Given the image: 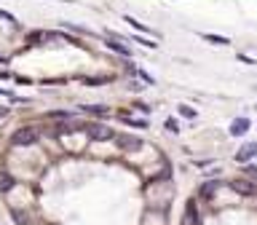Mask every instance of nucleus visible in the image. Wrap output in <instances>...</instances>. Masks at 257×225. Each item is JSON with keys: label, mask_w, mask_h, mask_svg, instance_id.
<instances>
[{"label": "nucleus", "mask_w": 257, "mask_h": 225, "mask_svg": "<svg viewBox=\"0 0 257 225\" xmlns=\"http://www.w3.org/2000/svg\"><path fill=\"white\" fill-rule=\"evenodd\" d=\"M11 142L16 148H27V145H35L38 142V129L35 126H24V129H16Z\"/></svg>", "instance_id": "obj_1"}, {"label": "nucleus", "mask_w": 257, "mask_h": 225, "mask_svg": "<svg viewBox=\"0 0 257 225\" xmlns=\"http://www.w3.org/2000/svg\"><path fill=\"white\" fill-rule=\"evenodd\" d=\"M83 132L91 137V140H96V142L115 140V132H112V129H107L104 124H86V126H83Z\"/></svg>", "instance_id": "obj_2"}, {"label": "nucleus", "mask_w": 257, "mask_h": 225, "mask_svg": "<svg viewBox=\"0 0 257 225\" xmlns=\"http://www.w3.org/2000/svg\"><path fill=\"white\" fill-rule=\"evenodd\" d=\"M115 142L120 150H128V153L142 148V137H137V134H120V137H115Z\"/></svg>", "instance_id": "obj_3"}, {"label": "nucleus", "mask_w": 257, "mask_h": 225, "mask_svg": "<svg viewBox=\"0 0 257 225\" xmlns=\"http://www.w3.org/2000/svg\"><path fill=\"white\" fill-rule=\"evenodd\" d=\"M182 225H201V214H198V206L196 201H188L185 204V214H182Z\"/></svg>", "instance_id": "obj_4"}, {"label": "nucleus", "mask_w": 257, "mask_h": 225, "mask_svg": "<svg viewBox=\"0 0 257 225\" xmlns=\"http://www.w3.org/2000/svg\"><path fill=\"white\" fill-rule=\"evenodd\" d=\"M230 188L238 193V196H254V185L252 180H230Z\"/></svg>", "instance_id": "obj_5"}, {"label": "nucleus", "mask_w": 257, "mask_h": 225, "mask_svg": "<svg viewBox=\"0 0 257 225\" xmlns=\"http://www.w3.org/2000/svg\"><path fill=\"white\" fill-rule=\"evenodd\" d=\"M104 46H107L110 51H115V54H120V56H128V59H132V48L123 46L118 38H107V43H104Z\"/></svg>", "instance_id": "obj_6"}, {"label": "nucleus", "mask_w": 257, "mask_h": 225, "mask_svg": "<svg viewBox=\"0 0 257 225\" xmlns=\"http://www.w3.org/2000/svg\"><path fill=\"white\" fill-rule=\"evenodd\" d=\"M249 126H252V124H249V118H236V121L230 124V134H233V137H244V134L249 132Z\"/></svg>", "instance_id": "obj_7"}, {"label": "nucleus", "mask_w": 257, "mask_h": 225, "mask_svg": "<svg viewBox=\"0 0 257 225\" xmlns=\"http://www.w3.org/2000/svg\"><path fill=\"white\" fill-rule=\"evenodd\" d=\"M254 156H257V142H249V145H244V148L236 153V161H241V164H244V161L254 158Z\"/></svg>", "instance_id": "obj_8"}, {"label": "nucleus", "mask_w": 257, "mask_h": 225, "mask_svg": "<svg viewBox=\"0 0 257 225\" xmlns=\"http://www.w3.org/2000/svg\"><path fill=\"white\" fill-rule=\"evenodd\" d=\"M220 185H222L220 180H209V182H204V185H201V190H198V193H201L204 198H212L214 193L220 190Z\"/></svg>", "instance_id": "obj_9"}, {"label": "nucleus", "mask_w": 257, "mask_h": 225, "mask_svg": "<svg viewBox=\"0 0 257 225\" xmlns=\"http://www.w3.org/2000/svg\"><path fill=\"white\" fill-rule=\"evenodd\" d=\"M16 185V180L11 177V172H0V193H8Z\"/></svg>", "instance_id": "obj_10"}, {"label": "nucleus", "mask_w": 257, "mask_h": 225, "mask_svg": "<svg viewBox=\"0 0 257 225\" xmlns=\"http://www.w3.org/2000/svg\"><path fill=\"white\" fill-rule=\"evenodd\" d=\"M201 38L209 40V43H214V46H228V43H230L228 38H222V35H212V32H201Z\"/></svg>", "instance_id": "obj_11"}, {"label": "nucleus", "mask_w": 257, "mask_h": 225, "mask_svg": "<svg viewBox=\"0 0 257 225\" xmlns=\"http://www.w3.org/2000/svg\"><path fill=\"white\" fill-rule=\"evenodd\" d=\"M86 113H91V116H96V118H104L107 116V107L104 104H88V107H83Z\"/></svg>", "instance_id": "obj_12"}, {"label": "nucleus", "mask_w": 257, "mask_h": 225, "mask_svg": "<svg viewBox=\"0 0 257 225\" xmlns=\"http://www.w3.org/2000/svg\"><path fill=\"white\" fill-rule=\"evenodd\" d=\"M126 22H128V24H132V27H134L137 32H150V30H148V27H145V24H142V22H137V19H134V16H126Z\"/></svg>", "instance_id": "obj_13"}, {"label": "nucleus", "mask_w": 257, "mask_h": 225, "mask_svg": "<svg viewBox=\"0 0 257 225\" xmlns=\"http://www.w3.org/2000/svg\"><path fill=\"white\" fill-rule=\"evenodd\" d=\"M134 43H142L145 48H156L158 43H153V40H148V38H142V35H134Z\"/></svg>", "instance_id": "obj_14"}, {"label": "nucleus", "mask_w": 257, "mask_h": 225, "mask_svg": "<svg viewBox=\"0 0 257 225\" xmlns=\"http://www.w3.org/2000/svg\"><path fill=\"white\" fill-rule=\"evenodd\" d=\"M244 174L249 177L252 182H257V166H252V164H246V169H244Z\"/></svg>", "instance_id": "obj_15"}, {"label": "nucleus", "mask_w": 257, "mask_h": 225, "mask_svg": "<svg viewBox=\"0 0 257 225\" xmlns=\"http://www.w3.org/2000/svg\"><path fill=\"white\" fill-rule=\"evenodd\" d=\"M180 116H182V118H196V110L188 107V104H182V107H180Z\"/></svg>", "instance_id": "obj_16"}, {"label": "nucleus", "mask_w": 257, "mask_h": 225, "mask_svg": "<svg viewBox=\"0 0 257 225\" xmlns=\"http://www.w3.org/2000/svg\"><path fill=\"white\" fill-rule=\"evenodd\" d=\"M14 220H16V225H27V217H24V212H19V209H14Z\"/></svg>", "instance_id": "obj_17"}, {"label": "nucleus", "mask_w": 257, "mask_h": 225, "mask_svg": "<svg viewBox=\"0 0 257 225\" xmlns=\"http://www.w3.org/2000/svg\"><path fill=\"white\" fill-rule=\"evenodd\" d=\"M38 40H46V32H32V35H30V43L38 46Z\"/></svg>", "instance_id": "obj_18"}, {"label": "nucleus", "mask_w": 257, "mask_h": 225, "mask_svg": "<svg viewBox=\"0 0 257 225\" xmlns=\"http://www.w3.org/2000/svg\"><path fill=\"white\" fill-rule=\"evenodd\" d=\"M166 129H169L172 134H177V132H180V126H177V121H174V118H169V121H166Z\"/></svg>", "instance_id": "obj_19"}, {"label": "nucleus", "mask_w": 257, "mask_h": 225, "mask_svg": "<svg viewBox=\"0 0 257 225\" xmlns=\"http://www.w3.org/2000/svg\"><path fill=\"white\" fill-rule=\"evenodd\" d=\"M0 19H6V22H16V19H14V14H11V11H3V8H0Z\"/></svg>", "instance_id": "obj_20"}]
</instances>
